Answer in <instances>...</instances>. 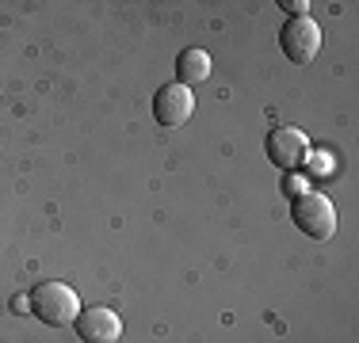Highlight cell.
I'll return each instance as SVG.
<instances>
[{"mask_svg": "<svg viewBox=\"0 0 359 343\" xmlns=\"http://www.w3.org/2000/svg\"><path fill=\"white\" fill-rule=\"evenodd\" d=\"M283 191L290 195V199H298V195H306L310 187H306V179H302V176H294V172H290V176H287V183H283Z\"/></svg>", "mask_w": 359, "mask_h": 343, "instance_id": "obj_9", "label": "cell"}, {"mask_svg": "<svg viewBox=\"0 0 359 343\" xmlns=\"http://www.w3.org/2000/svg\"><path fill=\"white\" fill-rule=\"evenodd\" d=\"M176 76L184 88H191V84H203L210 76V54L199 46H187L184 54L176 57Z\"/></svg>", "mask_w": 359, "mask_h": 343, "instance_id": "obj_7", "label": "cell"}, {"mask_svg": "<svg viewBox=\"0 0 359 343\" xmlns=\"http://www.w3.org/2000/svg\"><path fill=\"white\" fill-rule=\"evenodd\" d=\"M76 336L81 343H118L123 340V316L107 305H92L76 313Z\"/></svg>", "mask_w": 359, "mask_h": 343, "instance_id": "obj_6", "label": "cell"}, {"mask_svg": "<svg viewBox=\"0 0 359 343\" xmlns=\"http://www.w3.org/2000/svg\"><path fill=\"white\" fill-rule=\"evenodd\" d=\"M283 8L290 12V20H298V15H310V0H283Z\"/></svg>", "mask_w": 359, "mask_h": 343, "instance_id": "obj_10", "label": "cell"}, {"mask_svg": "<svg viewBox=\"0 0 359 343\" xmlns=\"http://www.w3.org/2000/svg\"><path fill=\"white\" fill-rule=\"evenodd\" d=\"M12 309H15V313H23V309H31V298H12Z\"/></svg>", "mask_w": 359, "mask_h": 343, "instance_id": "obj_11", "label": "cell"}, {"mask_svg": "<svg viewBox=\"0 0 359 343\" xmlns=\"http://www.w3.org/2000/svg\"><path fill=\"white\" fill-rule=\"evenodd\" d=\"M191 115H195V96H191V88H184L180 80L165 84V88H157V96H153V118H157L165 130L184 126Z\"/></svg>", "mask_w": 359, "mask_h": 343, "instance_id": "obj_5", "label": "cell"}, {"mask_svg": "<svg viewBox=\"0 0 359 343\" xmlns=\"http://www.w3.org/2000/svg\"><path fill=\"white\" fill-rule=\"evenodd\" d=\"M264 149H268L271 164L283 168V172H298L310 160V141H306V134L298 126H276L268 134V141H264Z\"/></svg>", "mask_w": 359, "mask_h": 343, "instance_id": "obj_3", "label": "cell"}, {"mask_svg": "<svg viewBox=\"0 0 359 343\" xmlns=\"http://www.w3.org/2000/svg\"><path fill=\"white\" fill-rule=\"evenodd\" d=\"M279 46L294 65H310L321 50V27L310 20V15H298V20H287L283 31H279Z\"/></svg>", "mask_w": 359, "mask_h": 343, "instance_id": "obj_4", "label": "cell"}, {"mask_svg": "<svg viewBox=\"0 0 359 343\" xmlns=\"http://www.w3.org/2000/svg\"><path fill=\"white\" fill-rule=\"evenodd\" d=\"M290 221L302 229L306 237L313 240H329L337 233V206H332L329 195H318V191H306L290 202Z\"/></svg>", "mask_w": 359, "mask_h": 343, "instance_id": "obj_2", "label": "cell"}, {"mask_svg": "<svg viewBox=\"0 0 359 343\" xmlns=\"http://www.w3.org/2000/svg\"><path fill=\"white\" fill-rule=\"evenodd\" d=\"M31 313H35L42 324H50V328H65V324H73L76 313H81V298H76V290L65 286V282H39V286L31 290Z\"/></svg>", "mask_w": 359, "mask_h": 343, "instance_id": "obj_1", "label": "cell"}, {"mask_svg": "<svg viewBox=\"0 0 359 343\" xmlns=\"http://www.w3.org/2000/svg\"><path fill=\"white\" fill-rule=\"evenodd\" d=\"M306 168H310V172H318V176H329V172H332V157H329V153H310Z\"/></svg>", "mask_w": 359, "mask_h": 343, "instance_id": "obj_8", "label": "cell"}]
</instances>
